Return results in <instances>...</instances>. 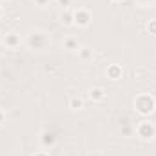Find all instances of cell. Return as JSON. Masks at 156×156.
<instances>
[{"label":"cell","instance_id":"9c48e42d","mask_svg":"<svg viewBox=\"0 0 156 156\" xmlns=\"http://www.w3.org/2000/svg\"><path fill=\"white\" fill-rule=\"evenodd\" d=\"M62 45H64V49H66V51H69V53H76L78 49L82 47V45H80V42H78V38H75V37H67V38L64 40V44H62Z\"/></svg>","mask_w":156,"mask_h":156},{"label":"cell","instance_id":"277c9868","mask_svg":"<svg viewBox=\"0 0 156 156\" xmlns=\"http://www.w3.org/2000/svg\"><path fill=\"white\" fill-rule=\"evenodd\" d=\"M91 22H93V13H91L87 7L78 5L76 9H73V24H75L76 27L85 29V27L91 26Z\"/></svg>","mask_w":156,"mask_h":156},{"label":"cell","instance_id":"d6986e66","mask_svg":"<svg viewBox=\"0 0 156 156\" xmlns=\"http://www.w3.org/2000/svg\"><path fill=\"white\" fill-rule=\"evenodd\" d=\"M4 120H5V113L0 109V123H4Z\"/></svg>","mask_w":156,"mask_h":156},{"label":"cell","instance_id":"ac0fdd59","mask_svg":"<svg viewBox=\"0 0 156 156\" xmlns=\"http://www.w3.org/2000/svg\"><path fill=\"white\" fill-rule=\"evenodd\" d=\"M87 156H104V154H102L100 151H93V153H89Z\"/></svg>","mask_w":156,"mask_h":156},{"label":"cell","instance_id":"4fadbf2b","mask_svg":"<svg viewBox=\"0 0 156 156\" xmlns=\"http://www.w3.org/2000/svg\"><path fill=\"white\" fill-rule=\"evenodd\" d=\"M76 55H78V58H80V60H89V58H93V49H89V47L82 45V47L76 51Z\"/></svg>","mask_w":156,"mask_h":156},{"label":"cell","instance_id":"8992f818","mask_svg":"<svg viewBox=\"0 0 156 156\" xmlns=\"http://www.w3.org/2000/svg\"><path fill=\"white\" fill-rule=\"evenodd\" d=\"M2 44L5 45V49H16L22 44V37L18 33H15V31H9V33H5L2 37Z\"/></svg>","mask_w":156,"mask_h":156},{"label":"cell","instance_id":"ba28073f","mask_svg":"<svg viewBox=\"0 0 156 156\" xmlns=\"http://www.w3.org/2000/svg\"><path fill=\"white\" fill-rule=\"evenodd\" d=\"M105 89L104 87H100V85H93L91 89H89V98L93 100V102H96V104H100V102H104L105 100Z\"/></svg>","mask_w":156,"mask_h":156},{"label":"cell","instance_id":"d4e9b609","mask_svg":"<svg viewBox=\"0 0 156 156\" xmlns=\"http://www.w3.org/2000/svg\"><path fill=\"white\" fill-rule=\"evenodd\" d=\"M0 40H2V37H0Z\"/></svg>","mask_w":156,"mask_h":156},{"label":"cell","instance_id":"44dd1931","mask_svg":"<svg viewBox=\"0 0 156 156\" xmlns=\"http://www.w3.org/2000/svg\"><path fill=\"white\" fill-rule=\"evenodd\" d=\"M113 4H122V2H125V0H111Z\"/></svg>","mask_w":156,"mask_h":156},{"label":"cell","instance_id":"5bb4252c","mask_svg":"<svg viewBox=\"0 0 156 156\" xmlns=\"http://www.w3.org/2000/svg\"><path fill=\"white\" fill-rule=\"evenodd\" d=\"M145 29H147V33H151V35H154L156 37V18L149 20V22L145 24Z\"/></svg>","mask_w":156,"mask_h":156},{"label":"cell","instance_id":"9a60e30c","mask_svg":"<svg viewBox=\"0 0 156 156\" xmlns=\"http://www.w3.org/2000/svg\"><path fill=\"white\" fill-rule=\"evenodd\" d=\"M55 2H56V5L62 7V11H64V9H69V7L73 5V0H55Z\"/></svg>","mask_w":156,"mask_h":156},{"label":"cell","instance_id":"52a82bcc","mask_svg":"<svg viewBox=\"0 0 156 156\" xmlns=\"http://www.w3.org/2000/svg\"><path fill=\"white\" fill-rule=\"evenodd\" d=\"M105 76L109 78V80H113V82L122 80V76H123L122 66H118V64H109V66H107V69H105Z\"/></svg>","mask_w":156,"mask_h":156},{"label":"cell","instance_id":"7a4b0ae2","mask_svg":"<svg viewBox=\"0 0 156 156\" xmlns=\"http://www.w3.org/2000/svg\"><path fill=\"white\" fill-rule=\"evenodd\" d=\"M134 134L144 140V142H151L156 138V125L151 122V120H140L136 125H134Z\"/></svg>","mask_w":156,"mask_h":156},{"label":"cell","instance_id":"3957f363","mask_svg":"<svg viewBox=\"0 0 156 156\" xmlns=\"http://www.w3.org/2000/svg\"><path fill=\"white\" fill-rule=\"evenodd\" d=\"M49 44H51V38H49L47 33L42 31V29H35V31H31V33L27 35V45H29L31 49H35V51L45 49Z\"/></svg>","mask_w":156,"mask_h":156},{"label":"cell","instance_id":"6da1fadb","mask_svg":"<svg viewBox=\"0 0 156 156\" xmlns=\"http://www.w3.org/2000/svg\"><path fill=\"white\" fill-rule=\"evenodd\" d=\"M156 109V98L151 93H140L134 98V111L140 116H149L151 113H154Z\"/></svg>","mask_w":156,"mask_h":156},{"label":"cell","instance_id":"ffe728a7","mask_svg":"<svg viewBox=\"0 0 156 156\" xmlns=\"http://www.w3.org/2000/svg\"><path fill=\"white\" fill-rule=\"evenodd\" d=\"M4 51H5V45H4V44H2V40H0V55H2Z\"/></svg>","mask_w":156,"mask_h":156},{"label":"cell","instance_id":"cb8c5ba5","mask_svg":"<svg viewBox=\"0 0 156 156\" xmlns=\"http://www.w3.org/2000/svg\"><path fill=\"white\" fill-rule=\"evenodd\" d=\"M4 2H7V0H4Z\"/></svg>","mask_w":156,"mask_h":156},{"label":"cell","instance_id":"603a6c76","mask_svg":"<svg viewBox=\"0 0 156 156\" xmlns=\"http://www.w3.org/2000/svg\"><path fill=\"white\" fill-rule=\"evenodd\" d=\"M140 4H147V2H151V0H138Z\"/></svg>","mask_w":156,"mask_h":156},{"label":"cell","instance_id":"8fae6325","mask_svg":"<svg viewBox=\"0 0 156 156\" xmlns=\"http://www.w3.org/2000/svg\"><path fill=\"white\" fill-rule=\"evenodd\" d=\"M60 24H62V26H67V27L75 26V24H73V11H71V9H64V11L60 13Z\"/></svg>","mask_w":156,"mask_h":156},{"label":"cell","instance_id":"e0dca14e","mask_svg":"<svg viewBox=\"0 0 156 156\" xmlns=\"http://www.w3.org/2000/svg\"><path fill=\"white\" fill-rule=\"evenodd\" d=\"M33 156H51V154H49L47 151H37V153H35Z\"/></svg>","mask_w":156,"mask_h":156},{"label":"cell","instance_id":"5b68a950","mask_svg":"<svg viewBox=\"0 0 156 156\" xmlns=\"http://www.w3.org/2000/svg\"><path fill=\"white\" fill-rule=\"evenodd\" d=\"M56 140H58V136H56L55 131H51V129H44V131H40L38 142H40V145H42L44 149H51V147H55V145H56Z\"/></svg>","mask_w":156,"mask_h":156},{"label":"cell","instance_id":"2e32d148","mask_svg":"<svg viewBox=\"0 0 156 156\" xmlns=\"http://www.w3.org/2000/svg\"><path fill=\"white\" fill-rule=\"evenodd\" d=\"M33 2H35V5L40 7V9H44V7H47L51 4V0H33Z\"/></svg>","mask_w":156,"mask_h":156},{"label":"cell","instance_id":"7402d4cb","mask_svg":"<svg viewBox=\"0 0 156 156\" xmlns=\"http://www.w3.org/2000/svg\"><path fill=\"white\" fill-rule=\"evenodd\" d=\"M2 16H4V7L0 5V18H2Z\"/></svg>","mask_w":156,"mask_h":156},{"label":"cell","instance_id":"7c38bea8","mask_svg":"<svg viewBox=\"0 0 156 156\" xmlns=\"http://www.w3.org/2000/svg\"><path fill=\"white\" fill-rule=\"evenodd\" d=\"M120 134L123 136V138H131V136H134V125H131V123H122V127H120Z\"/></svg>","mask_w":156,"mask_h":156},{"label":"cell","instance_id":"30bf717a","mask_svg":"<svg viewBox=\"0 0 156 156\" xmlns=\"http://www.w3.org/2000/svg\"><path fill=\"white\" fill-rule=\"evenodd\" d=\"M67 105H69V109H73V111H80V109H83V98L78 96V94H71Z\"/></svg>","mask_w":156,"mask_h":156}]
</instances>
